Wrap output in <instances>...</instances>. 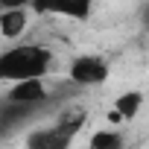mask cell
<instances>
[{
  "mask_svg": "<svg viewBox=\"0 0 149 149\" xmlns=\"http://www.w3.org/2000/svg\"><path fill=\"white\" fill-rule=\"evenodd\" d=\"M140 105H143V94L140 91H126L114 100V108L108 114V123H129L140 114Z\"/></svg>",
  "mask_w": 149,
  "mask_h": 149,
  "instance_id": "cell-5",
  "label": "cell"
},
{
  "mask_svg": "<svg viewBox=\"0 0 149 149\" xmlns=\"http://www.w3.org/2000/svg\"><path fill=\"white\" fill-rule=\"evenodd\" d=\"M91 146L94 149H117V146H123V134L117 129H102L91 137Z\"/></svg>",
  "mask_w": 149,
  "mask_h": 149,
  "instance_id": "cell-9",
  "label": "cell"
},
{
  "mask_svg": "<svg viewBox=\"0 0 149 149\" xmlns=\"http://www.w3.org/2000/svg\"><path fill=\"white\" fill-rule=\"evenodd\" d=\"M108 73H111L108 61H105L102 56H94V53L76 56V58L70 61V67H67L70 82L79 85V88H97V85H105Z\"/></svg>",
  "mask_w": 149,
  "mask_h": 149,
  "instance_id": "cell-2",
  "label": "cell"
},
{
  "mask_svg": "<svg viewBox=\"0 0 149 149\" xmlns=\"http://www.w3.org/2000/svg\"><path fill=\"white\" fill-rule=\"evenodd\" d=\"M91 6H94V0H35L32 3V9H38V12L64 15L73 21H85L91 15Z\"/></svg>",
  "mask_w": 149,
  "mask_h": 149,
  "instance_id": "cell-3",
  "label": "cell"
},
{
  "mask_svg": "<svg viewBox=\"0 0 149 149\" xmlns=\"http://www.w3.org/2000/svg\"><path fill=\"white\" fill-rule=\"evenodd\" d=\"M82 126H85V108H76V105L64 108V111L58 114V120H56V129H58V132H61L67 140L76 134Z\"/></svg>",
  "mask_w": 149,
  "mask_h": 149,
  "instance_id": "cell-8",
  "label": "cell"
},
{
  "mask_svg": "<svg viewBox=\"0 0 149 149\" xmlns=\"http://www.w3.org/2000/svg\"><path fill=\"white\" fill-rule=\"evenodd\" d=\"M53 67V53L41 44H15L0 56V79H32V76H47Z\"/></svg>",
  "mask_w": 149,
  "mask_h": 149,
  "instance_id": "cell-1",
  "label": "cell"
},
{
  "mask_svg": "<svg viewBox=\"0 0 149 149\" xmlns=\"http://www.w3.org/2000/svg\"><path fill=\"white\" fill-rule=\"evenodd\" d=\"M29 18H26V6L24 9H3V15H0V32H3L6 41L18 38L24 29H26Z\"/></svg>",
  "mask_w": 149,
  "mask_h": 149,
  "instance_id": "cell-7",
  "label": "cell"
},
{
  "mask_svg": "<svg viewBox=\"0 0 149 149\" xmlns=\"http://www.w3.org/2000/svg\"><path fill=\"white\" fill-rule=\"evenodd\" d=\"M47 85H44V76H32V79H18L12 88H9V94H6V100H12V102H32V105H41L44 100H47Z\"/></svg>",
  "mask_w": 149,
  "mask_h": 149,
  "instance_id": "cell-4",
  "label": "cell"
},
{
  "mask_svg": "<svg viewBox=\"0 0 149 149\" xmlns=\"http://www.w3.org/2000/svg\"><path fill=\"white\" fill-rule=\"evenodd\" d=\"M35 0H0L3 9H24V6H32Z\"/></svg>",
  "mask_w": 149,
  "mask_h": 149,
  "instance_id": "cell-10",
  "label": "cell"
},
{
  "mask_svg": "<svg viewBox=\"0 0 149 149\" xmlns=\"http://www.w3.org/2000/svg\"><path fill=\"white\" fill-rule=\"evenodd\" d=\"M70 140L56 129V123L53 126H44V129H38V132H32L29 137H26V146L29 149H61V146H67Z\"/></svg>",
  "mask_w": 149,
  "mask_h": 149,
  "instance_id": "cell-6",
  "label": "cell"
}]
</instances>
